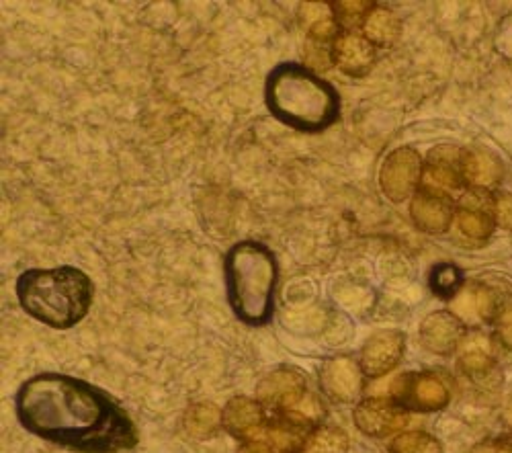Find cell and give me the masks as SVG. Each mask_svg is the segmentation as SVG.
Masks as SVG:
<instances>
[{
  "mask_svg": "<svg viewBox=\"0 0 512 453\" xmlns=\"http://www.w3.org/2000/svg\"><path fill=\"white\" fill-rule=\"evenodd\" d=\"M15 408L29 433L70 449L117 453L138 441L134 423L115 400L70 376L41 374L27 380Z\"/></svg>",
  "mask_w": 512,
  "mask_h": 453,
  "instance_id": "obj_1",
  "label": "cell"
},
{
  "mask_svg": "<svg viewBox=\"0 0 512 453\" xmlns=\"http://www.w3.org/2000/svg\"><path fill=\"white\" fill-rule=\"evenodd\" d=\"M269 111L302 132H322L336 121L340 99L324 78L302 64H281L267 80Z\"/></svg>",
  "mask_w": 512,
  "mask_h": 453,
  "instance_id": "obj_2",
  "label": "cell"
},
{
  "mask_svg": "<svg viewBox=\"0 0 512 453\" xmlns=\"http://www.w3.org/2000/svg\"><path fill=\"white\" fill-rule=\"evenodd\" d=\"M23 310L52 328H70L87 316L93 302V281L76 267L29 269L17 279Z\"/></svg>",
  "mask_w": 512,
  "mask_h": 453,
  "instance_id": "obj_3",
  "label": "cell"
},
{
  "mask_svg": "<svg viewBox=\"0 0 512 453\" xmlns=\"http://www.w3.org/2000/svg\"><path fill=\"white\" fill-rule=\"evenodd\" d=\"M228 298L236 316L252 326L265 324L273 314L277 261L269 246L242 240L226 257Z\"/></svg>",
  "mask_w": 512,
  "mask_h": 453,
  "instance_id": "obj_4",
  "label": "cell"
},
{
  "mask_svg": "<svg viewBox=\"0 0 512 453\" xmlns=\"http://www.w3.org/2000/svg\"><path fill=\"white\" fill-rule=\"evenodd\" d=\"M422 181V162L416 150L398 148L381 164L379 185L388 199L400 203L414 193Z\"/></svg>",
  "mask_w": 512,
  "mask_h": 453,
  "instance_id": "obj_5",
  "label": "cell"
},
{
  "mask_svg": "<svg viewBox=\"0 0 512 453\" xmlns=\"http://www.w3.org/2000/svg\"><path fill=\"white\" fill-rule=\"evenodd\" d=\"M357 427L371 437H388L402 431L410 419L402 404L388 398H367L355 408Z\"/></svg>",
  "mask_w": 512,
  "mask_h": 453,
  "instance_id": "obj_6",
  "label": "cell"
},
{
  "mask_svg": "<svg viewBox=\"0 0 512 453\" xmlns=\"http://www.w3.org/2000/svg\"><path fill=\"white\" fill-rule=\"evenodd\" d=\"M310 437V427L277 415L273 421H267L265 427L252 439L244 441L259 453H302Z\"/></svg>",
  "mask_w": 512,
  "mask_h": 453,
  "instance_id": "obj_7",
  "label": "cell"
},
{
  "mask_svg": "<svg viewBox=\"0 0 512 453\" xmlns=\"http://www.w3.org/2000/svg\"><path fill=\"white\" fill-rule=\"evenodd\" d=\"M363 376V369L355 359L338 355L324 363L320 372V384L330 398L349 404L361 396Z\"/></svg>",
  "mask_w": 512,
  "mask_h": 453,
  "instance_id": "obj_8",
  "label": "cell"
},
{
  "mask_svg": "<svg viewBox=\"0 0 512 453\" xmlns=\"http://www.w3.org/2000/svg\"><path fill=\"white\" fill-rule=\"evenodd\" d=\"M308 394L306 378L295 369H277L269 374L256 392V398L263 406L277 410V415H287L289 410Z\"/></svg>",
  "mask_w": 512,
  "mask_h": 453,
  "instance_id": "obj_9",
  "label": "cell"
},
{
  "mask_svg": "<svg viewBox=\"0 0 512 453\" xmlns=\"http://www.w3.org/2000/svg\"><path fill=\"white\" fill-rule=\"evenodd\" d=\"M396 396L400 404L420 410V413H433L447 404L449 392L445 384L433 376V374H418V376H406L398 382Z\"/></svg>",
  "mask_w": 512,
  "mask_h": 453,
  "instance_id": "obj_10",
  "label": "cell"
},
{
  "mask_svg": "<svg viewBox=\"0 0 512 453\" xmlns=\"http://www.w3.org/2000/svg\"><path fill=\"white\" fill-rule=\"evenodd\" d=\"M404 353V337L400 333H377L361 351V369L367 378H381L398 365Z\"/></svg>",
  "mask_w": 512,
  "mask_h": 453,
  "instance_id": "obj_11",
  "label": "cell"
},
{
  "mask_svg": "<svg viewBox=\"0 0 512 453\" xmlns=\"http://www.w3.org/2000/svg\"><path fill=\"white\" fill-rule=\"evenodd\" d=\"M332 62L349 76H363L375 64V48L357 33H340L332 44Z\"/></svg>",
  "mask_w": 512,
  "mask_h": 453,
  "instance_id": "obj_12",
  "label": "cell"
},
{
  "mask_svg": "<svg viewBox=\"0 0 512 453\" xmlns=\"http://www.w3.org/2000/svg\"><path fill=\"white\" fill-rule=\"evenodd\" d=\"M420 339L429 351L449 355L463 339V322L453 312H435L422 322Z\"/></svg>",
  "mask_w": 512,
  "mask_h": 453,
  "instance_id": "obj_13",
  "label": "cell"
},
{
  "mask_svg": "<svg viewBox=\"0 0 512 453\" xmlns=\"http://www.w3.org/2000/svg\"><path fill=\"white\" fill-rule=\"evenodd\" d=\"M410 214L414 224L429 232V234H441L451 226L453 220V208L451 201L445 195H437L433 191L420 189L410 205Z\"/></svg>",
  "mask_w": 512,
  "mask_h": 453,
  "instance_id": "obj_14",
  "label": "cell"
},
{
  "mask_svg": "<svg viewBox=\"0 0 512 453\" xmlns=\"http://www.w3.org/2000/svg\"><path fill=\"white\" fill-rule=\"evenodd\" d=\"M265 423L267 413L259 400L240 396L230 400L224 408V429L242 441L252 439L265 427Z\"/></svg>",
  "mask_w": 512,
  "mask_h": 453,
  "instance_id": "obj_15",
  "label": "cell"
},
{
  "mask_svg": "<svg viewBox=\"0 0 512 453\" xmlns=\"http://www.w3.org/2000/svg\"><path fill=\"white\" fill-rule=\"evenodd\" d=\"M463 183L465 179L461 173V164L457 167L449 158H441L433 152L431 162L422 171V189L447 197L449 191H457Z\"/></svg>",
  "mask_w": 512,
  "mask_h": 453,
  "instance_id": "obj_16",
  "label": "cell"
},
{
  "mask_svg": "<svg viewBox=\"0 0 512 453\" xmlns=\"http://www.w3.org/2000/svg\"><path fill=\"white\" fill-rule=\"evenodd\" d=\"M496 302L490 296V292L482 290V287H465L463 292L453 300V314L461 322H480L494 314Z\"/></svg>",
  "mask_w": 512,
  "mask_h": 453,
  "instance_id": "obj_17",
  "label": "cell"
},
{
  "mask_svg": "<svg viewBox=\"0 0 512 453\" xmlns=\"http://www.w3.org/2000/svg\"><path fill=\"white\" fill-rule=\"evenodd\" d=\"M461 173L465 183L474 185L478 189L492 187L500 181V164L494 156L482 152H467L461 158Z\"/></svg>",
  "mask_w": 512,
  "mask_h": 453,
  "instance_id": "obj_18",
  "label": "cell"
},
{
  "mask_svg": "<svg viewBox=\"0 0 512 453\" xmlns=\"http://www.w3.org/2000/svg\"><path fill=\"white\" fill-rule=\"evenodd\" d=\"M224 427V410L211 402L193 404L185 415V431L189 437L207 439Z\"/></svg>",
  "mask_w": 512,
  "mask_h": 453,
  "instance_id": "obj_19",
  "label": "cell"
},
{
  "mask_svg": "<svg viewBox=\"0 0 512 453\" xmlns=\"http://www.w3.org/2000/svg\"><path fill=\"white\" fill-rule=\"evenodd\" d=\"M363 33L371 46H392L402 33V25L390 9L373 7L363 23Z\"/></svg>",
  "mask_w": 512,
  "mask_h": 453,
  "instance_id": "obj_20",
  "label": "cell"
},
{
  "mask_svg": "<svg viewBox=\"0 0 512 453\" xmlns=\"http://www.w3.org/2000/svg\"><path fill=\"white\" fill-rule=\"evenodd\" d=\"M455 220H457L459 232L474 242L486 240L494 230V222L490 214L482 208V205H474L467 199L463 201V208L457 212Z\"/></svg>",
  "mask_w": 512,
  "mask_h": 453,
  "instance_id": "obj_21",
  "label": "cell"
},
{
  "mask_svg": "<svg viewBox=\"0 0 512 453\" xmlns=\"http://www.w3.org/2000/svg\"><path fill=\"white\" fill-rule=\"evenodd\" d=\"M302 453H349V437L338 427H318L310 433Z\"/></svg>",
  "mask_w": 512,
  "mask_h": 453,
  "instance_id": "obj_22",
  "label": "cell"
},
{
  "mask_svg": "<svg viewBox=\"0 0 512 453\" xmlns=\"http://www.w3.org/2000/svg\"><path fill=\"white\" fill-rule=\"evenodd\" d=\"M392 453H441V443L422 431H412V433H402L398 435L392 445Z\"/></svg>",
  "mask_w": 512,
  "mask_h": 453,
  "instance_id": "obj_23",
  "label": "cell"
},
{
  "mask_svg": "<svg viewBox=\"0 0 512 453\" xmlns=\"http://www.w3.org/2000/svg\"><path fill=\"white\" fill-rule=\"evenodd\" d=\"M373 7L375 5L367 3V0H343V3H336L332 7V13H334V19L338 21V25L355 27L359 23H365V19Z\"/></svg>",
  "mask_w": 512,
  "mask_h": 453,
  "instance_id": "obj_24",
  "label": "cell"
},
{
  "mask_svg": "<svg viewBox=\"0 0 512 453\" xmlns=\"http://www.w3.org/2000/svg\"><path fill=\"white\" fill-rule=\"evenodd\" d=\"M461 271L455 265H437L431 275L433 292L441 298H453L461 287Z\"/></svg>",
  "mask_w": 512,
  "mask_h": 453,
  "instance_id": "obj_25",
  "label": "cell"
},
{
  "mask_svg": "<svg viewBox=\"0 0 512 453\" xmlns=\"http://www.w3.org/2000/svg\"><path fill=\"white\" fill-rule=\"evenodd\" d=\"M308 33L312 37V41H318V44H326L330 39H336L338 35V21L334 19V13L322 11L316 19L310 21Z\"/></svg>",
  "mask_w": 512,
  "mask_h": 453,
  "instance_id": "obj_26",
  "label": "cell"
},
{
  "mask_svg": "<svg viewBox=\"0 0 512 453\" xmlns=\"http://www.w3.org/2000/svg\"><path fill=\"white\" fill-rule=\"evenodd\" d=\"M461 365H463L467 374H480V372H486V369L492 367V359L486 351L472 349L461 357Z\"/></svg>",
  "mask_w": 512,
  "mask_h": 453,
  "instance_id": "obj_27",
  "label": "cell"
},
{
  "mask_svg": "<svg viewBox=\"0 0 512 453\" xmlns=\"http://www.w3.org/2000/svg\"><path fill=\"white\" fill-rule=\"evenodd\" d=\"M496 220L500 226L512 230V195L504 193L496 199Z\"/></svg>",
  "mask_w": 512,
  "mask_h": 453,
  "instance_id": "obj_28",
  "label": "cell"
},
{
  "mask_svg": "<svg viewBox=\"0 0 512 453\" xmlns=\"http://www.w3.org/2000/svg\"><path fill=\"white\" fill-rule=\"evenodd\" d=\"M498 333H500L502 343L508 349H512V306L502 310V314L498 318Z\"/></svg>",
  "mask_w": 512,
  "mask_h": 453,
  "instance_id": "obj_29",
  "label": "cell"
},
{
  "mask_svg": "<svg viewBox=\"0 0 512 453\" xmlns=\"http://www.w3.org/2000/svg\"><path fill=\"white\" fill-rule=\"evenodd\" d=\"M469 453H498V447H496V445L486 443V445H478V447H474V449L469 451Z\"/></svg>",
  "mask_w": 512,
  "mask_h": 453,
  "instance_id": "obj_30",
  "label": "cell"
},
{
  "mask_svg": "<svg viewBox=\"0 0 512 453\" xmlns=\"http://www.w3.org/2000/svg\"><path fill=\"white\" fill-rule=\"evenodd\" d=\"M238 453H259V451H256L254 447H250V445H246V443H244V445L240 447V451H238Z\"/></svg>",
  "mask_w": 512,
  "mask_h": 453,
  "instance_id": "obj_31",
  "label": "cell"
},
{
  "mask_svg": "<svg viewBox=\"0 0 512 453\" xmlns=\"http://www.w3.org/2000/svg\"><path fill=\"white\" fill-rule=\"evenodd\" d=\"M506 421H508V425H512V406L508 408V413H506Z\"/></svg>",
  "mask_w": 512,
  "mask_h": 453,
  "instance_id": "obj_32",
  "label": "cell"
},
{
  "mask_svg": "<svg viewBox=\"0 0 512 453\" xmlns=\"http://www.w3.org/2000/svg\"><path fill=\"white\" fill-rule=\"evenodd\" d=\"M498 453H512V447H498Z\"/></svg>",
  "mask_w": 512,
  "mask_h": 453,
  "instance_id": "obj_33",
  "label": "cell"
}]
</instances>
